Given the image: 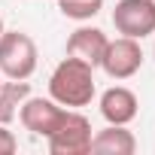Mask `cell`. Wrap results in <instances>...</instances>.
I'll use <instances>...</instances> for the list:
<instances>
[{
	"instance_id": "4",
	"label": "cell",
	"mask_w": 155,
	"mask_h": 155,
	"mask_svg": "<svg viewBox=\"0 0 155 155\" xmlns=\"http://www.w3.org/2000/svg\"><path fill=\"white\" fill-rule=\"evenodd\" d=\"M143 67V49H140V40H131V37H116L107 43L104 49V58H101V70L116 82H125L131 79L134 73H140Z\"/></svg>"
},
{
	"instance_id": "14",
	"label": "cell",
	"mask_w": 155,
	"mask_h": 155,
	"mask_svg": "<svg viewBox=\"0 0 155 155\" xmlns=\"http://www.w3.org/2000/svg\"><path fill=\"white\" fill-rule=\"evenodd\" d=\"M0 85H3V76H0Z\"/></svg>"
},
{
	"instance_id": "13",
	"label": "cell",
	"mask_w": 155,
	"mask_h": 155,
	"mask_svg": "<svg viewBox=\"0 0 155 155\" xmlns=\"http://www.w3.org/2000/svg\"><path fill=\"white\" fill-rule=\"evenodd\" d=\"M3 31H6V28H3V18H0V34H3Z\"/></svg>"
},
{
	"instance_id": "12",
	"label": "cell",
	"mask_w": 155,
	"mask_h": 155,
	"mask_svg": "<svg viewBox=\"0 0 155 155\" xmlns=\"http://www.w3.org/2000/svg\"><path fill=\"white\" fill-rule=\"evenodd\" d=\"M18 152V137L9 131V125H0V155Z\"/></svg>"
},
{
	"instance_id": "3",
	"label": "cell",
	"mask_w": 155,
	"mask_h": 155,
	"mask_svg": "<svg viewBox=\"0 0 155 155\" xmlns=\"http://www.w3.org/2000/svg\"><path fill=\"white\" fill-rule=\"evenodd\" d=\"M91 122L79 110H67L61 125L46 137L52 155H91Z\"/></svg>"
},
{
	"instance_id": "5",
	"label": "cell",
	"mask_w": 155,
	"mask_h": 155,
	"mask_svg": "<svg viewBox=\"0 0 155 155\" xmlns=\"http://www.w3.org/2000/svg\"><path fill=\"white\" fill-rule=\"evenodd\" d=\"M113 28L131 40L152 37L155 34V3L152 0H119L113 9Z\"/></svg>"
},
{
	"instance_id": "1",
	"label": "cell",
	"mask_w": 155,
	"mask_h": 155,
	"mask_svg": "<svg viewBox=\"0 0 155 155\" xmlns=\"http://www.w3.org/2000/svg\"><path fill=\"white\" fill-rule=\"evenodd\" d=\"M97 94V85H94V67L79 61V58H64L52 76H49V97L67 110H79V107H88Z\"/></svg>"
},
{
	"instance_id": "16",
	"label": "cell",
	"mask_w": 155,
	"mask_h": 155,
	"mask_svg": "<svg viewBox=\"0 0 155 155\" xmlns=\"http://www.w3.org/2000/svg\"><path fill=\"white\" fill-rule=\"evenodd\" d=\"M152 3H155V0H152Z\"/></svg>"
},
{
	"instance_id": "7",
	"label": "cell",
	"mask_w": 155,
	"mask_h": 155,
	"mask_svg": "<svg viewBox=\"0 0 155 155\" xmlns=\"http://www.w3.org/2000/svg\"><path fill=\"white\" fill-rule=\"evenodd\" d=\"M107 43H110V37H107L101 28L82 25V28H76V31L67 37V55H70V58H79V61H85V64H91V67L97 70Z\"/></svg>"
},
{
	"instance_id": "8",
	"label": "cell",
	"mask_w": 155,
	"mask_h": 155,
	"mask_svg": "<svg viewBox=\"0 0 155 155\" xmlns=\"http://www.w3.org/2000/svg\"><path fill=\"white\" fill-rule=\"evenodd\" d=\"M137 113H140V101L131 88L113 85L101 94V116L107 119V125H131Z\"/></svg>"
},
{
	"instance_id": "9",
	"label": "cell",
	"mask_w": 155,
	"mask_h": 155,
	"mask_svg": "<svg viewBox=\"0 0 155 155\" xmlns=\"http://www.w3.org/2000/svg\"><path fill=\"white\" fill-rule=\"evenodd\" d=\"M91 152L94 155H134L137 152V137L128 131V125H107L91 137Z\"/></svg>"
},
{
	"instance_id": "15",
	"label": "cell",
	"mask_w": 155,
	"mask_h": 155,
	"mask_svg": "<svg viewBox=\"0 0 155 155\" xmlns=\"http://www.w3.org/2000/svg\"><path fill=\"white\" fill-rule=\"evenodd\" d=\"M152 55H155V46H152Z\"/></svg>"
},
{
	"instance_id": "6",
	"label": "cell",
	"mask_w": 155,
	"mask_h": 155,
	"mask_svg": "<svg viewBox=\"0 0 155 155\" xmlns=\"http://www.w3.org/2000/svg\"><path fill=\"white\" fill-rule=\"evenodd\" d=\"M64 113H67V107L55 104L52 97H34V94H28L21 101V107H18V122L25 125V131H31L37 137H49L61 125Z\"/></svg>"
},
{
	"instance_id": "10",
	"label": "cell",
	"mask_w": 155,
	"mask_h": 155,
	"mask_svg": "<svg viewBox=\"0 0 155 155\" xmlns=\"http://www.w3.org/2000/svg\"><path fill=\"white\" fill-rule=\"evenodd\" d=\"M28 94H31L28 79H9L0 85V125H12V119L18 116V107Z\"/></svg>"
},
{
	"instance_id": "2",
	"label": "cell",
	"mask_w": 155,
	"mask_h": 155,
	"mask_svg": "<svg viewBox=\"0 0 155 155\" xmlns=\"http://www.w3.org/2000/svg\"><path fill=\"white\" fill-rule=\"evenodd\" d=\"M37 43L25 31H3L0 34V76L6 79H31L37 73Z\"/></svg>"
},
{
	"instance_id": "11",
	"label": "cell",
	"mask_w": 155,
	"mask_h": 155,
	"mask_svg": "<svg viewBox=\"0 0 155 155\" xmlns=\"http://www.w3.org/2000/svg\"><path fill=\"white\" fill-rule=\"evenodd\" d=\"M58 9L73 21H88L104 9V0H58Z\"/></svg>"
}]
</instances>
